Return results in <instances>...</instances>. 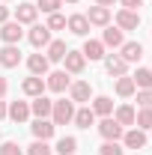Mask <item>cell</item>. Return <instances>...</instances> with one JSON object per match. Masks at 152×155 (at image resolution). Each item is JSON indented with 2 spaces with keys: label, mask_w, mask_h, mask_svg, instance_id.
Returning a JSON list of instances; mask_svg holds the SVG:
<instances>
[{
  "label": "cell",
  "mask_w": 152,
  "mask_h": 155,
  "mask_svg": "<svg viewBox=\"0 0 152 155\" xmlns=\"http://www.w3.org/2000/svg\"><path fill=\"white\" fill-rule=\"evenodd\" d=\"M122 125L116 122L114 116H101V122H98V134L104 137V140H122Z\"/></svg>",
  "instance_id": "obj_4"
},
{
  "label": "cell",
  "mask_w": 152,
  "mask_h": 155,
  "mask_svg": "<svg viewBox=\"0 0 152 155\" xmlns=\"http://www.w3.org/2000/svg\"><path fill=\"white\" fill-rule=\"evenodd\" d=\"M131 81L137 90H152V69H137Z\"/></svg>",
  "instance_id": "obj_29"
},
{
  "label": "cell",
  "mask_w": 152,
  "mask_h": 155,
  "mask_svg": "<svg viewBox=\"0 0 152 155\" xmlns=\"http://www.w3.org/2000/svg\"><path fill=\"white\" fill-rule=\"evenodd\" d=\"M6 93H9V81L0 75V98H6Z\"/></svg>",
  "instance_id": "obj_38"
},
{
  "label": "cell",
  "mask_w": 152,
  "mask_h": 155,
  "mask_svg": "<svg viewBox=\"0 0 152 155\" xmlns=\"http://www.w3.org/2000/svg\"><path fill=\"white\" fill-rule=\"evenodd\" d=\"M81 54H84V57L87 60H104L107 57V54H104V45H101V39H87V42H84V48H81Z\"/></svg>",
  "instance_id": "obj_14"
},
{
  "label": "cell",
  "mask_w": 152,
  "mask_h": 155,
  "mask_svg": "<svg viewBox=\"0 0 152 155\" xmlns=\"http://www.w3.org/2000/svg\"><path fill=\"white\" fill-rule=\"evenodd\" d=\"M75 119V101L69 98H60V101H54V107H51V122L54 125H66V122H72Z\"/></svg>",
  "instance_id": "obj_1"
},
{
  "label": "cell",
  "mask_w": 152,
  "mask_h": 155,
  "mask_svg": "<svg viewBox=\"0 0 152 155\" xmlns=\"http://www.w3.org/2000/svg\"><path fill=\"white\" fill-rule=\"evenodd\" d=\"M6 3H12V0H6Z\"/></svg>",
  "instance_id": "obj_43"
},
{
  "label": "cell",
  "mask_w": 152,
  "mask_h": 155,
  "mask_svg": "<svg viewBox=\"0 0 152 155\" xmlns=\"http://www.w3.org/2000/svg\"><path fill=\"white\" fill-rule=\"evenodd\" d=\"M119 57L125 60V63H140V57H143V45H140V42H122Z\"/></svg>",
  "instance_id": "obj_19"
},
{
  "label": "cell",
  "mask_w": 152,
  "mask_h": 155,
  "mask_svg": "<svg viewBox=\"0 0 152 155\" xmlns=\"http://www.w3.org/2000/svg\"><path fill=\"white\" fill-rule=\"evenodd\" d=\"M27 39H30L33 48H48V45H51V30H48L45 24H30Z\"/></svg>",
  "instance_id": "obj_5"
},
{
  "label": "cell",
  "mask_w": 152,
  "mask_h": 155,
  "mask_svg": "<svg viewBox=\"0 0 152 155\" xmlns=\"http://www.w3.org/2000/svg\"><path fill=\"white\" fill-rule=\"evenodd\" d=\"M6 110H9V104H6V101L0 98V119H6Z\"/></svg>",
  "instance_id": "obj_41"
},
{
  "label": "cell",
  "mask_w": 152,
  "mask_h": 155,
  "mask_svg": "<svg viewBox=\"0 0 152 155\" xmlns=\"http://www.w3.org/2000/svg\"><path fill=\"white\" fill-rule=\"evenodd\" d=\"M72 122H75L78 128H90V125H95V114H93V107H78Z\"/></svg>",
  "instance_id": "obj_27"
},
{
  "label": "cell",
  "mask_w": 152,
  "mask_h": 155,
  "mask_svg": "<svg viewBox=\"0 0 152 155\" xmlns=\"http://www.w3.org/2000/svg\"><path fill=\"white\" fill-rule=\"evenodd\" d=\"M116 27L125 33V30H137L140 27V12H134V9H119L116 12Z\"/></svg>",
  "instance_id": "obj_8"
},
{
  "label": "cell",
  "mask_w": 152,
  "mask_h": 155,
  "mask_svg": "<svg viewBox=\"0 0 152 155\" xmlns=\"http://www.w3.org/2000/svg\"><path fill=\"white\" fill-rule=\"evenodd\" d=\"M137 104L140 107H152V90H137Z\"/></svg>",
  "instance_id": "obj_36"
},
{
  "label": "cell",
  "mask_w": 152,
  "mask_h": 155,
  "mask_svg": "<svg viewBox=\"0 0 152 155\" xmlns=\"http://www.w3.org/2000/svg\"><path fill=\"white\" fill-rule=\"evenodd\" d=\"M0 39H3L6 45H18L21 39H24L21 24H18V21H6V24H0Z\"/></svg>",
  "instance_id": "obj_7"
},
{
  "label": "cell",
  "mask_w": 152,
  "mask_h": 155,
  "mask_svg": "<svg viewBox=\"0 0 152 155\" xmlns=\"http://www.w3.org/2000/svg\"><path fill=\"white\" fill-rule=\"evenodd\" d=\"M6 21H9V6L0 3V24H6Z\"/></svg>",
  "instance_id": "obj_39"
},
{
  "label": "cell",
  "mask_w": 152,
  "mask_h": 155,
  "mask_svg": "<svg viewBox=\"0 0 152 155\" xmlns=\"http://www.w3.org/2000/svg\"><path fill=\"white\" fill-rule=\"evenodd\" d=\"M30 131L36 140H51L54 131H57V125L51 122V119H33V125H30Z\"/></svg>",
  "instance_id": "obj_10"
},
{
  "label": "cell",
  "mask_w": 152,
  "mask_h": 155,
  "mask_svg": "<svg viewBox=\"0 0 152 155\" xmlns=\"http://www.w3.org/2000/svg\"><path fill=\"white\" fill-rule=\"evenodd\" d=\"M66 27L75 36H90V21H87V15H69L66 18Z\"/></svg>",
  "instance_id": "obj_23"
},
{
  "label": "cell",
  "mask_w": 152,
  "mask_h": 155,
  "mask_svg": "<svg viewBox=\"0 0 152 155\" xmlns=\"http://www.w3.org/2000/svg\"><path fill=\"white\" fill-rule=\"evenodd\" d=\"M27 155H51V146H48V140H33V143L27 146Z\"/></svg>",
  "instance_id": "obj_32"
},
{
  "label": "cell",
  "mask_w": 152,
  "mask_h": 155,
  "mask_svg": "<svg viewBox=\"0 0 152 155\" xmlns=\"http://www.w3.org/2000/svg\"><path fill=\"white\" fill-rule=\"evenodd\" d=\"M69 84H72V78H69L66 69H57V72H48L45 75V90H51V93H66Z\"/></svg>",
  "instance_id": "obj_2"
},
{
  "label": "cell",
  "mask_w": 152,
  "mask_h": 155,
  "mask_svg": "<svg viewBox=\"0 0 152 155\" xmlns=\"http://www.w3.org/2000/svg\"><path fill=\"white\" fill-rule=\"evenodd\" d=\"M66 42L63 39H51V45L45 48V57H48V63H63V57H66Z\"/></svg>",
  "instance_id": "obj_22"
},
{
  "label": "cell",
  "mask_w": 152,
  "mask_h": 155,
  "mask_svg": "<svg viewBox=\"0 0 152 155\" xmlns=\"http://www.w3.org/2000/svg\"><path fill=\"white\" fill-rule=\"evenodd\" d=\"M104 72H107L111 78H119V75L128 72V63L119 57V54H111V57H104Z\"/></svg>",
  "instance_id": "obj_16"
},
{
  "label": "cell",
  "mask_w": 152,
  "mask_h": 155,
  "mask_svg": "<svg viewBox=\"0 0 152 155\" xmlns=\"http://www.w3.org/2000/svg\"><path fill=\"white\" fill-rule=\"evenodd\" d=\"M98 152H101V155H125V149L119 146V140H104Z\"/></svg>",
  "instance_id": "obj_31"
},
{
  "label": "cell",
  "mask_w": 152,
  "mask_h": 155,
  "mask_svg": "<svg viewBox=\"0 0 152 155\" xmlns=\"http://www.w3.org/2000/svg\"><path fill=\"white\" fill-rule=\"evenodd\" d=\"M36 15H39L36 3H18L15 6V21H18L21 27L24 24H36Z\"/></svg>",
  "instance_id": "obj_11"
},
{
  "label": "cell",
  "mask_w": 152,
  "mask_h": 155,
  "mask_svg": "<svg viewBox=\"0 0 152 155\" xmlns=\"http://www.w3.org/2000/svg\"><path fill=\"white\" fill-rule=\"evenodd\" d=\"M116 3H122V9H134V12L137 6H143V0H116Z\"/></svg>",
  "instance_id": "obj_37"
},
{
  "label": "cell",
  "mask_w": 152,
  "mask_h": 155,
  "mask_svg": "<svg viewBox=\"0 0 152 155\" xmlns=\"http://www.w3.org/2000/svg\"><path fill=\"white\" fill-rule=\"evenodd\" d=\"M63 63H66V72H69V75H81V72L87 69V57H84L81 51H66Z\"/></svg>",
  "instance_id": "obj_9"
},
{
  "label": "cell",
  "mask_w": 152,
  "mask_h": 155,
  "mask_svg": "<svg viewBox=\"0 0 152 155\" xmlns=\"http://www.w3.org/2000/svg\"><path fill=\"white\" fill-rule=\"evenodd\" d=\"M45 27H48V30H63V27H66V18H63L60 12H51V15H48V24H45Z\"/></svg>",
  "instance_id": "obj_34"
},
{
  "label": "cell",
  "mask_w": 152,
  "mask_h": 155,
  "mask_svg": "<svg viewBox=\"0 0 152 155\" xmlns=\"http://www.w3.org/2000/svg\"><path fill=\"white\" fill-rule=\"evenodd\" d=\"M93 114L95 116H111L114 114V98L111 96H95L93 98Z\"/></svg>",
  "instance_id": "obj_25"
},
{
  "label": "cell",
  "mask_w": 152,
  "mask_h": 155,
  "mask_svg": "<svg viewBox=\"0 0 152 155\" xmlns=\"http://www.w3.org/2000/svg\"><path fill=\"white\" fill-rule=\"evenodd\" d=\"M51 107H54V101L48 96H36L30 101V114L36 116V119H48V116H51Z\"/></svg>",
  "instance_id": "obj_12"
},
{
  "label": "cell",
  "mask_w": 152,
  "mask_h": 155,
  "mask_svg": "<svg viewBox=\"0 0 152 155\" xmlns=\"http://www.w3.org/2000/svg\"><path fill=\"white\" fill-rule=\"evenodd\" d=\"M6 116L12 122H27L30 119V101H12L9 110H6Z\"/></svg>",
  "instance_id": "obj_21"
},
{
  "label": "cell",
  "mask_w": 152,
  "mask_h": 155,
  "mask_svg": "<svg viewBox=\"0 0 152 155\" xmlns=\"http://www.w3.org/2000/svg\"><path fill=\"white\" fill-rule=\"evenodd\" d=\"M114 3H116V0H95V6H104V9H111Z\"/></svg>",
  "instance_id": "obj_40"
},
{
  "label": "cell",
  "mask_w": 152,
  "mask_h": 155,
  "mask_svg": "<svg viewBox=\"0 0 152 155\" xmlns=\"http://www.w3.org/2000/svg\"><path fill=\"white\" fill-rule=\"evenodd\" d=\"M0 155H24V149L15 140H0Z\"/></svg>",
  "instance_id": "obj_33"
},
{
  "label": "cell",
  "mask_w": 152,
  "mask_h": 155,
  "mask_svg": "<svg viewBox=\"0 0 152 155\" xmlns=\"http://www.w3.org/2000/svg\"><path fill=\"white\" fill-rule=\"evenodd\" d=\"M54 152L57 155H75L78 152V137H60Z\"/></svg>",
  "instance_id": "obj_30"
},
{
  "label": "cell",
  "mask_w": 152,
  "mask_h": 155,
  "mask_svg": "<svg viewBox=\"0 0 152 155\" xmlns=\"http://www.w3.org/2000/svg\"><path fill=\"white\" fill-rule=\"evenodd\" d=\"M60 3H63V0H36V9H42V12L51 15V12H57V9H60Z\"/></svg>",
  "instance_id": "obj_35"
},
{
  "label": "cell",
  "mask_w": 152,
  "mask_h": 155,
  "mask_svg": "<svg viewBox=\"0 0 152 155\" xmlns=\"http://www.w3.org/2000/svg\"><path fill=\"white\" fill-rule=\"evenodd\" d=\"M122 42H125L122 30L107 24V27H104V33H101V45H104V48H122Z\"/></svg>",
  "instance_id": "obj_20"
},
{
  "label": "cell",
  "mask_w": 152,
  "mask_h": 155,
  "mask_svg": "<svg viewBox=\"0 0 152 155\" xmlns=\"http://www.w3.org/2000/svg\"><path fill=\"white\" fill-rule=\"evenodd\" d=\"M122 143H125V149H143L146 143H149V137H146V131H140L137 125H131V128H125L122 131Z\"/></svg>",
  "instance_id": "obj_3"
},
{
  "label": "cell",
  "mask_w": 152,
  "mask_h": 155,
  "mask_svg": "<svg viewBox=\"0 0 152 155\" xmlns=\"http://www.w3.org/2000/svg\"><path fill=\"white\" fill-rule=\"evenodd\" d=\"M134 93H137V87H134V81L128 75H119V78H116V96H119V98H131Z\"/></svg>",
  "instance_id": "obj_26"
},
{
  "label": "cell",
  "mask_w": 152,
  "mask_h": 155,
  "mask_svg": "<svg viewBox=\"0 0 152 155\" xmlns=\"http://www.w3.org/2000/svg\"><path fill=\"white\" fill-rule=\"evenodd\" d=\"M134 114H137V110H134L131 104H119V107L114 110V119L122 125V128H131L134 125Z\"/></svg>",
  "instance_id": "obj_24"
},
{
  "label": "cell",
  "mask_w": 152,
  "mask_h": 155,
  "mask_svg": "<svg viewBox=\"0 0 152 155\" xmlns=\"http://www.w3.org/2000/svg\"><path fill=\"white\" fill-rule=\"evenodd\" d=\"M21 90H24V96H30V98H36V96H45V78H36V75L24 78Z\"/></svg>",
  "instance_id": "obj_18"
},
{
  "label": "cell",
  "mask_w": 152,
  "mask_h": 155,
  "mask_svg": "<svg viewBox=\"0 0 152 155\" xmlns=\"http://www.w3.org/2000/svg\"><path fill=\"white\" fill-rule=\"evenodd\" d=\"M66 3H78V0H66Z\"/></svg>",
  "instance_id": "obj_42"
},
{
  "label": "cell",
  "mask_w": 152,
  "mask_h": 155,
  "mask_svg": "<svg viewBox=\"0 0 152 155\" xmlns=\"http://www.w3.org/2000/svg\"><path fill=\"white\" fill-rule=\"evenodd\" d=\"M69 98H72L75 104L90 101V98H93V87H90V81H75V84H69Z\"/></svg>",
  "instance_id": "obj_6"
},
{
  "label": "cell",
  "mask_w": 152,
  "mask_h": 155,
  "mask_svg": "<svg viewBox=\"0 0 152 155\" xmlns=\"http://www.w3.org/2000/svg\"><path fill=\"white\" fill-rule=\"evenodd\" d=\"M134 125H137L140 131H152V107H140V110L134 114Z\"/></svg>",
  "instance_id": "obj_28"
},
{
  "label": "cell",
  "mask_w": 152,
  "mask_h": 155,
  "mask_svg": "<svg viewBox=\"0 0 152 155\" xmlns=\"http://www.w3.org/2000/svg\"><path fill=\"white\" fill-rule=\"evenodd\" d=\"M48 66H51V63H48L45 54H30V57H27V69H30V75H36V78L48 75Z\"/></svg>",
  "instance_id": "obj_17"
},
{
  "label": "cell",
  "mask_w": 152,
  "mask_h": 155,
  "mask_svg": "<svg viewBox=\"0 0 152 155\" xmlns=\"http://www.w3.org/2000/svg\"><path fill=\"white\" fill-rule=\"evenodd\" d=\"M18 63H21L18 45H3V48H0V66H3V69H15Z\"/></svg>",
  "instance_id": "obj_13"
},
{
  "label": "cell",
  "mask_w": 152,
  "mask_h": 155,
  "mask_svg": "<svg viewBox=\"0 0 152 155\" xmlns=\"http://www.w3.org/2000/svg\"><path fill=\"white\" fill-rule=\"evenodd\" d=\"M87 21H90V27H107V24H111V9H104V6H90Z\"/></svg>",
  "instance_id": "obj_15"
}]
</instances>
